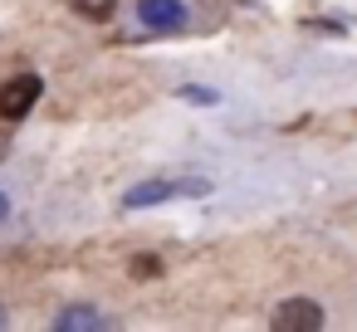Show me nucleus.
<instances>
[{
	"instance_id": "obj_1",
	"label": "nucleus",
	"mask_w": 357,
	"mask_h": 332,
	"mask_svg": "<svg viewBox=\"0 0 357 332\" xmlns=\"http://www.w3.org/2000/svg\"><path fill=\"white\" fill-rule=\"evenodd\" d=\"M201 191H211V186L206 181H142V186H132L123 196V205L128 210H147V205H162L172 196H201Z\"/></svg>"
},
{
	"instance_id": "obj_2",
	"label": "nucleus",
	"mask_w": 357,
	"mask_h": 332,
	"mask_svg": "<svg viewBox=\"0 0 357 332\" xmlns=\"http://www.w3.org/2000/svg\"><path fill=\"white\" fill-rule=\"evenodd\" d=\"M40 93H45V79L40 74H15L10 84H0V118H25L35 103H40Z\"/></svg>"
},
{
	"instance_id": "obj_3",
	"label": "nucleus",
	"mask_w": 357,
	"mask_h": 332,
	"mask_svg": "<svg viewBox=\"0 0 357 332\" xmlns=\"http://www.w3.org/2000/svg\"><path fill=\"white\" fill-rule=\"evenodd\" d=\"M274 327H279V332H313V327H323V303H313V298H289V303H279Z\"/></svg>"
},
{
	"instance_id": "obj_4",
	"label": "nucleus",
	"mask_w": 357,
	"mask_h": 332,
	"mask_svg": "<svg viewBox=\"0 0 357 332\" xmlns=\"http://www.w3.org/2000/svg\"><path fill=\"white\" fill-rule=\"evenodd\" d=\"M137 20L147 30H186V6L181 0H137Z\"/></svg>"
},
{
	"instance_id": "obj_5",
	"label": "nucleus",
	"mask_w": 357,
	"mask_h": 332,
	"mask_svg": "<svg viewBox=\"0 0 357 332\" xmlns=\"http://www.w3.org/2000/svg\"><path fill=\"white\" fill-rule=\"evenodd\" d=\"M98 322H103V317H98L93 308H64V313L54 317V327H64V332H69V327H98Z\"/></svg>"
},
{
	"instance_id": "obj_6",
	"label": "nucleus",
	"mask_w": 357,
	"mask_h": 332,
	"mask_svg": "<svg viewBox=\"0 0 357 332\" xmlns=\"http://www.w3.org/2000/svg\"><path fill=\"white\" fill-rule=\"evenodd\" d=\"M74 10L89 15V20H108V15L118 10V0H74Z\"/></svg>"
},
{
	"instance_id": "obj_7",
	"label": "nucleus",
	"mask_w": 357,
	"mask_h": 332,
	"mask_svg": "<svg viewBox=\"0 0 357 332\" xmlns=\"http://www.w3.org/2000/svg\"><path fill=\"white\" fill-rule=\"evenodd\" d=\"M132 274H137V278H157V274H162V259H157V254H137V259H132Z\"/></svg>"
},
{
	"instance_id": "obj_8",
	"label": "nucleus",
	"mask_w": 357,
	"mask_h": 332,
	"mask_svg": "<svg viewBox=\"0 0 357 332\" xmlns=\"http://www.w3.org/2000/svg\"><path fill=\"white\" fill-rule=\"evenodd\" d=\"M181 98H191V103H215V88H201V84H186V88H181Z\"/></svg>"
},
{
	"instance_id": "obj_9",
	"label": "nucleus",
	"mask_w": 357,
	"mask_h": 332,
	"mask_svg": "<svg viewBox=\"0 0 357 332\" xmlns=\"http://www.w3.org/2000/svg\"><path fill=\"white\" fill-rule=\"evenodd\" d=\"M6 215H10V200H6V196H0V220H6Z\"/></svg>"
},
{
	"instance_id": "obj_10",
	"label": "nucleus",
	"mask_w": 357,
	"mask_h": 332,
	"mask_svg": "<svg viewBox=\"0 0 357 332\" xmlns=\"http://www.w3.org/2000/svg\"><path fill=\"white\" fill-rule=\"evenodd\" d=\"M0 327H6V308H0Z\"/></svg>"
}]
</instances>
